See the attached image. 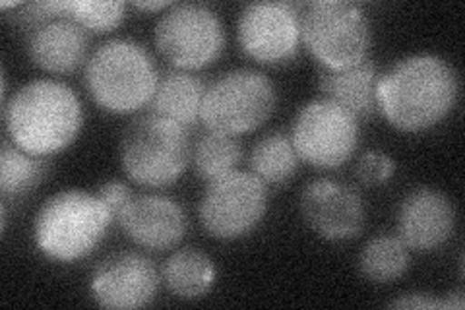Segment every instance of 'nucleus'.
Wrapping results in <instances>:
<instances>
[{
    "instance_id": "dca6fc26",
    "label": "nucleus",
    "mask_w": 465,
    "mask_h": 310,
    "mask_svg": "<svg viewBox=\"0 0 465 310\" xmlns=\"http://www.w3.org/2000/svg\"><path fill=\"white\" fill-rule=\"evenodd\" d=\"M27 55L39 70L53 76L72 74L90 58L87 32L68 16L54 18L29 32Z\"/></svg>"
},
{
    "instance_id": "aec40b11",
    "label": "nucleus",
    "mask_w": 465,
    "mask_h": 310,
    "mask_svg": "<svg viewBox=\"0 0 465 310\" xmlns=\"http://www.w3.org/2000/svg\"><path fill=\"white\" fill-rule=\"evenodd\" d=\"M411 250L400 235L381 233L372 237L359 255V272L371 284H394L410 270Z\"/></svg>"
},
{
    "instance_id": "1a4fd4ad",
    "label": "nucleus",
    "mask_w": 465,
    "mask_h": 310,
    "mask_svg": "<svg viewBox=\"0 0 465 310\" xmlns=\"http://www.w3.org/2000/svg\"><path fill=\"white\" fill-rule=\"evenodd\" d=\"M268 186L249 171H232L208 183L198 205L200 224L212 239L239 241L268 214Z\"/></svg>"
},
{
    "instance_id": "a878e982",
    "label": "nucleus",
    "mask_w": 465,
    "mask_h": 310,
    "mask_svg": "<svg viewBox=\"0 0 465 310\" xmlns=\"http://www.w3.org/2000/svg\"><path fill=\"white\" fill-rule=\"evenodd\" d=\"M390 306L394 308H463L465 299L463 291L450 293L448 297H436L429 293H407L391 301Z\"/></svg>"
},
{
    "instance_id": "423d86ee",
    "label": "nucleus",
    "mask_w": 465,
    "mask_h": 310,
    "mask_svg": "<svg viewBox=\"0 0 465 310\" xmlns=\"http://www.w3.org/2000/svg\"><path fill=\"white\" fill-rule=\"evenodd\" d=\"M301 39L320 66L345 70L369 61L372 27L351 0H314L302 6Z\"/></svg>"
},
{
    "instance_id": "4be33fe9",
    "label": "nucleus",
    "mask_w": 465,
    "mask_h": 310,
    "mask_svg": "<svg viewBox=\"0 0 465 310\" xmlns=\"http://www.w3.org/2000/svg\"><path fill=\"white\" fill-rule=\"evenodd\" d=\"M47 157L27 154L8 138L0 150V195L3 200L22 198L35 190L47 175Z\"/></svg>"
},
{
    "instance_id": "f03ea898",
    "label": "nucleus",
    "mask_w": 465,
    "mask_h": 310,
    "mask_svg": "<svg viewBox=\"0 0 465 310\" xmlns=\"http://www.w3.org/2000/svg\"><path fill=\"white\" fill-rule=\"evenodd\" d=\"M6 138L27 154L51 157L74 144L84 128V105L64 82L37 78L3 103Z\"/></svg>"
},
{
    "instance_id": "2eb2a0df",
    "label": "nucleus",
    "mask_w": 465,
    "mask_h": 310,
    "mask_svg": "<svg viewBox=\"0 0 465 310\" xmlns=\"http://www.w3.org/2000/svg\"><path fill=\"white\" fill-rule=\"evenodd\" d=\"M116 224L134 245L157 253L181 245L188 229L183 205L163 195H134Z\"/></svg>"
},
{
    "instance_id": "b1692460",
    "label": "nucleus",
    "mask_w": 465,
    "mask_h": 310,
    "mask_svg": "<svg viewBox=\"0 0 465 310\" xmlns=\"http://www.w3.org/2000/svg\"><path fill=\"white\" fill-rule=\"evenodd\" d=\"M66 16L74 20L85 32L109 34L119 27L126 18V5L121 0H66Z\"/></svg>"
},
{
    "instance_id": "39448f33",
    "label": "nucleus",
    "mask_w": 465,
    "mask_h": 310,
    "mask_svg": "<svg viewBox=\"0 0 465 310\" xmlns=\"http://www.w3.org/2000/svg\"><path fill=\"white\" fill-rule=\"evenodd\" d=\"M119 159L133 183L165 188L184 175L193 159V144L184 126L150 113L136 116L123 130Z\"/></svg>"
},
{
    "instance_id": "9b49d317",
    "label": "nucleus",
    "mask_w": 465,
    "mask_h": 310,
    "mask_svg": "<svg viewBox=\"0 0 465 310\" xmlns=\"http://www.w3.org/2000/svg\"><path fill=\"white\" fill-rule=\"evenodd\" d=\"M237 41L251 61L280 66L299 55L301 10L293 3H251L242 6L237 22Z\"/></svg>"
},
{
    "instance_id": "f8f14e48",
    "label": "nucleus",
    "mask_w": 465,
    "mask_h": 310,
    "mask_svg": "<svg viewBox=\"0 0 465 310\" xmlns=\"http://www.w3.org/2000/svg\"><path fill=\"white\" fill-rule=\"evenodd\" d=\"M301 215L320 239L330 243L359 237L367 224V208L357 188L330 176L302 188Z\"/></svg>"
},
{
    "instance_id": "393cba45",
    "label": "nucleus",
    "mask_w": 465,
    "mask_h": 310,
    "mask_svg": "<svg viewBox=\"0 0 465 310\" xmlns=\"http://www.w3.org/2000/svg\"><path fill=\"white\" fill-rule=\"evenodd\" d=\"M355 175L362 185L381 186L396 175V161L381 150H371L357 159Z\"/></svg>"
},
{
    "instance_id": "ddd939ff",
    "label": "nucleus",
    "mask_w": 465,
    "mask_h": 310,
    "mask_svg": "<svg viewBox=\"0 0 465 310\" xmlns=\"http://www.w3.org/2000/svg\"><path fill=\"white\" fill-rule=\"evenodd\" d=\"M162 284L153 262L138 253H116L101 262L90 282V293L101 308L150 306Z\"/></svg>"
},
{
    "instance_id": "9d476101",
    "label": "nucleus",
    "mask_w": 465,
    "mask_h": 310,
    "mask_svg": "<svg viewBox=\"0 0 465 310\" xmlns=\"http://www.w3.org/2000/svg\"><path fill=\"white\" fill-rule=\"evenodd\" d=\"M291 142L304 164L316 169H338L351 159L359 147V119L338 105L336 101L320 97L309 101L297 113Z\"/></svg>"
},
{
    "instance_id": "bb28decb",
    "label": "nucleus",
    "mask_w": 465,
    "mask_h": 310,
    "mask_svg": "<svg viewBox=\"0 0 465 310\" xmlns=\"http://www.w3.org/2000/svg\"><path fill=\"white\" fill-rule=\"evenodd\" d=\"M95 195L101 198V202L107 205L109 212L114 217V221L121 217V214L124 212V208L130 204V200L134 198L133 188H130L126 183L116 181V179L105 181L104 185L97 188Z\"/></svg>"
},
{
    "instance_id": "0eeeda50",
    "label": "nucleus",
    "mask_w": 465,
    "mask_h": 310,
    "mask_svg": "<svg viewBox=\"0 0 465 310\" xmlns=\"http://www.w3.org/2000/svg\"><path fill=\"white\" fill-rule=\"evenodd\" d=\"M278 105V92L264 72L235 68L206 87L200 121L208 132L239 138L264 126Z\"/></svg>"
},
{
    "instance_id": "20e7f679",
    "label": "nucleus",
    "mask_w": 465,
    "mask_h": 310,
    "mask_svg": "<svg viewBox=\"0 0 465 310\" xmlns=\"http://www.w3.org/2000/svg\"><path fill=\"white\" fill-rule=\"evenodd\" d=\"M85 90L99 109L116 116L150 105L159 84L152 53L134 39H109L84 65Z\"/></svg>"
},
{
    "instance_id": "cd10ccee",
    "label": "nucleus",
    "mask_w": 465,
    "mask_h": 310,
    "mask_svg": "<svg viewBox=\"0 0 465 310\" xmlns=\"http://www.w3.org/2000/svg\"><path fill=\"white\" fill-rule=\"evenodd\" d=\"M174 3H169V0H140V3H134V8L142 10V12H162V10H169Z\"/></svg>"
},
{
    "instance_id": "4468645a",
    "label": "nucleus",
    "mask_w": 465,
    "mask_h": 310,
    "mask_svg": "<svg viewBox=\"0 0 465 310\" xmlns=\"http://www.w3.org/2000/svg\"><path fill=\"white\" fill-rule=\"evenodd\" d=\"M400 239L415 253H434L454 237L458 212L442 190L419 186L407 195L396 215Z\"/></svg>"
},
{
    "instance_id": "412c9836",
    "label": "nucleus",
    "mask_w": 465,
    "mask_h": 310,
    "mask_svg": "<svg viewBox=\"0 0 465 310\" xmlns=\"http://www.w3.org/2000/svg\"><path fill=\"white\" fill-rule=\"evenodd\" d=\"M301 159L287 135L272 132L260 138L251 152V173L266 186H283L299 171Z\"/></svg>"
},
{
    "instance_id": "5701e85b",
    "label": "nucleus",
    "mask_w": 465,
    "mask_h": 310,
    "mask_svg": "<svg viewBox=\"0 0 465 310\" xmlns=\"http://www.w3.org/2000/svg\"><path fill=\"white\" fill-rule=\"evenodd\" d=\"M242 159V145L237 138L208 132L193 147V167L202 181L215 179L237 171Z\"/></svg>"
},
{
    "instance_id": "f3484780",
    "label": "nucleus",
    "mask_w": 465,
    "mask_h": 310,
    "mask_svg": "<svg viewBox=\"0 0 465 310\" xmlns=\"http://www.w3.org/2000/svg\"><path fill=\"white\" fill-rule=\"evenodd\" d=\"M378 68L371 61L345 70H326L318 74V87L326 99L353 113L357 119H369L376 111Z\"/></svg>"
},
{
    "instance_id": "f257e3e1",
    "label": "nucleus",
    "mask_w": 465,
    "mask_h": 310,
    "mask_svg": "<svg viewBox=\"0 0 465 310\" xmlns=\"http://www.w3.org/2000/svg\"><path fill=\"white\" fill-rule=\"evenodd\" d=\"M460 76L452 63L432 53L403 56L376 82V111L405 135L444 123L458 105Z\"/></svg>"
},
{
    "instance_id": "6e6552de",
    "label": "nucleus",
    "mask_w": 465,
    "mask_h": 310,
    "mask_svg": "<svg viewBox=\"0 0 465 310\" xmlns=\"http://www.w3.org/2000/svg\"><path fill=\"white\" fill-rule=\"evenodd\" d=\"M155 47L177 70L194 72L217 63L227 47V29L212 6L200 3L173 5L157 20Z\"/></svg>"
},
{
    "instance_id": "6ab92c4d",
    "label": "nucleus",
    "mask_w": 465,
    "mask_h": 310,
    "mask_svg": "<svg viewBox=\"0 0 465 310\" xmlns=\"http://www.w3.org/2000/svg\"><path fill=\"white\" fill-rule=\"evenodd\" d=\"M217 279L213 260L196 248L173 253L162 268V282L167 291L183 301H198L213 289Z\"/></svg>"
},
{
    "instance_id": "a211bd4d",
    "label": "nucleus",
    "mask_w": 465,
    "mask_h": 310,
    "mask_svg": "<svg viewBox=\"0 0 465 310\" xmlns=\"http://www.w3.org/2000/svg\"><path fill=\"white\" fill-rule=\"evenodd\" d=\"M206 87L208 85L193 72L173 70L159 78L157 90L150 103L152 113L184 128L193 126L200 121Z\"/></svg>"
},
{
    "instance_id": "7ed1b4c3",
    "label": "nucleus",
    "mask_w": 465,
    "mask_h": 310,
    "mask_svg": "<svg viewBox=\"0 0 465 310\" xmlns=\"http://www.w3.org/2000/svg\"><path fill=\"white\" fill-rule=\"evenodd\" d=\"M113 224V214L97 195L68 188L41 204L34 221V243L51 262H80L95 253Z\"/></svg>"
}]
</instances>
